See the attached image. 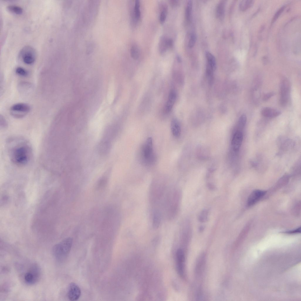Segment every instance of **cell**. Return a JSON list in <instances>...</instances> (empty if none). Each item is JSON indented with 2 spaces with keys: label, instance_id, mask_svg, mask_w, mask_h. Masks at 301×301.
Instances as JSON below:
<instances>
[{
  "label": "cell",
  "instance_id": "obj_3",
  "mask_svg": "<svg viewBox=\"0 0 301 301\" xmlns=\"http://www.w3.org/2000/svg\"><path fill=\"white\" fill-rule=\"evenodd\" d=\"M11 114L14 117L21 118L25 116L31 110L28 104L24 103H18L12 105L10 108Z\"/></svg>",
  "mask_w": 301,
  "mask_h": 301
},
{
  "label": "cell",
  "instance_id": "obj_34",
  "mask_svg": "<svg viewBox=\"0 0 301 301\" xmlns=\"http://www.w3.org/2000/svg\"><path fill=\"white\" fill-rule=\"evenodd\" d=\"M169 3L172 7H175L178 6L179 4V1L177 0H169Z\"/></svg>",
  "mask_w": 301,
  "mask_h": 301
},
{
  "label": "cell",
  "instance_id": "obj_35",
  "mask_svg": "<svg viewBox=\"0 0 301 301\" xmlns=\"http://www.w3.org/2000/svg\"><path fill=\"white\" fill-rule=\"evenodd\" d=\"M300 232V227L299 228H298L292 231H289L286 232H285V233L288 234H292L296 233H298Z\"/></svg>",
  "mask_w": 301,
  "mask_h": 301
},
{
  "label": "cell",
  "instance_id": "obj_6",
  "mask_svg": "<svg viewBox=\"0 0 301 301\" xmlns=\"http://www.w3.org/2000/svg\"><path fill=\"white\" fill-rule=\"evenodd\" d=\"M143 157L147 163L153 161L154 156L153 152L152 140L151 138H148L146 141L142 149Z\"/></svg>",
  "mask_w": 301,
  "mask_h": 301
},
{
  "label": "cell",
  "instance_id": "obj_30",
  "mask_svg": "<svg viewBox=\"0 0 301 301\" xmlns=\"http://www.w3.org/2000/svg\"><path fill=\"white\" fill-rule=\"evenodd\" d=\"M196 37L195 34L192 33L190 35L189 39L188 46L190 48L193 47L194 46L196 41Z\"/></svg>",
  "mask_w": 301,
  "mask_h": 301
},
{
  "label": "cell",
  "instance_id": "obj_18",
  "mask_svg": "<svg viewBox=\"0 0 301 301\" xmlns=\"http://www.w3.org/2000/svg\"><path fill=\"white\" fill-rule=\"evenodd\" d=\"M110 147L109 142L106 140H103L101 141L98 145V152L101 155H105L108 153Z\"/></svg>",
  "mask_w": 301,
  "mask_h": 301
},
{
  "label": "cell",
  "instance_id": "obj_20",
  "mask_svg": "<svg viewBox=\"0 0 301 301\" xmlns=\"http://www.w3.org/2000/svg\"><path fill=\"white\" fill-rule=\"evenodd\" d=\"M225 1L222 0L220 1L216 7L215 16L217 18L222 20L224 17Z\"/></svg>",
  "mask_w": 301,
  "mask_h": 301
},
{
  "label": "cell",
  "instance_id": "obj_38",
  "mask_svg": "<svg viewBox=\"0 0 301 301\" xmlns=\"http://www.w3.org/2000/svg\"><path fill=\"white\" fill-rule=\"evenodd\" d=\"M204 229L203 227L201 226L199 228V230L200 232H201Z\"/></svg>",
  "mask_w": 301,
  "mask_h": 301
},
{
  "label": "cell",
  "instance_id": "obj_13",
  "mask_svg": "<svg viewBox=\"0 0 301 301\" xmlns=\"http://www.w3.org/2000/svg\"><path fill=\"white\" fill-rule=\"evenodd\" d=\"M243 139L242 131L237 130L233 136L231 145L233 150L236 152L238 151L242 145Z\"/></svg>",
  "mask_w": 301,
  "mask_h": 301
},
{
  "label": "cell",
  "instance_id": "obj_2",
  "mask_svg": "<svg viewBox=\"0 0 301 301\" xmlns=\"http://www.w3.org/2000/svg\"><path fill=\"white\" fill-rule=\"evenodd\" d=\"M72 243V239L68 237L55 245L52 249L53 256L59 260L65 259L70 252Z\"/></svg>",
  "mask_w": 301,
  "mask_h": 301
},
{
  "label": "cell",
  "instance_id": "obj_5",
  "mask_svg": "<svg viewBox=\"0 0 301 301\" xmlns=\"http://www.w3.org/2000/svg\"><path fill=\"white\" fill-rule=\"evenodd\" d=\"M20 54L24 63L27 64H31L35 61L36 53L34 50L31 46H27L24 47Z\"/></svg>",
  "mask_w": 301,
  "mask_h": 301
},
{
  "label": "cell",
  "instance_id": "obj_23",
  "mask_svg": "<svg viewBox=\"0 0 301 301\" xmlns=\"http://www.w3.org/2000/svg\"><path fill=\"white\" fill-rule=\"evenodd\" d=\"M254 3V1L251 0H242L240 2L239 5V10L241 11H244L252 6Z\"/></svg>",
  "mask_w": 301,
  "mask_h": 301
},
{
  "label": "cell",
  "instance_id": "obj_10",
  "mask_svg": "<svg viewBox=\"0 0 301 301\" xmlns=\"http://www.w3.org/2000/svg\"><path fill=\"white\" fill-rule=\"evenodd\" d=\"M81 291L79 287L76 283L72 282L69 285L68 292V297L71 301H76L80 297Z\"/></svg>",
  "mask_w": 301,
  "mask_h": 301
},
{
  "label": "cell",
  "instance_id": "obj_19",
  "mask_svg": "<svg viewBox=\"0 0 301 301\" xmlns=\"http://www.w3.org/2000/svg\"><path fill=\"white\" fill-rule=\"evenodd\" d=\"M115 88L113 79L110 82L107 93V100L108 104H111L113 101L115 95Z\"/></svg>",
  "mask_w": 301,
  "mask_h": 301
},
{
  "label": "cell",
  "instance_id": "obj_24",
  "mask_svg": "<svg viewBox=\"0 0 301 301\" xmlns=\"http://www.w3.org/2000/svg\"><path fill=\"white\" fill-rule=\"evenodd\" d=\"M130 53L131 57L133 59H138L140 55V51L138 46L136 44H133L131 48Z\"/></svg>",
  "mask_w": 301,
  "mask_h": 301
},
{
  "label": "cell",
  "instance_id": "obj_14",
  "mask_svg": "<svg viewBox=\"0 0 301 301\" xmlns=\"http://www.w3.org/2000/svg\"><path fill=\"white\" fill-rule=\"evenodd\" d=\"M176 98V93L173 90L170 92L167 101L165 105L164 111L165 113H168L170 111L175 102Z\"/></svg>",
  "mask_w": 301,
  "mask_h": 301
},
{
  "label": "cell",
  "instance_id": "obj_12",
  "mask_svg": "<svg viewBox=\"0 0 301 301\" xmlns=\"http://www.w3.org/2000/svg\"><path fill=\"white\" fill-rule=\"evenodd\" d=\"M266 193V191L259 190H253L248 198V206H250L255 204L265 195Z\"/></svg>",
  "mask_w": 301,
  "mask_h": 301
},
{
  "label": "cell",
  "instance_id": "obj_26",
  "mask_svg": "<svg viewBox=\"0 0 301 301\" xmlns=\"http://www.w3.org/2000/svg\"><path fill=\"white\" fill-rule=\"evenodd\" d=\"M247 121V117L246 116L245 114L242 115L239 118L238 123V130L241 131V129H243L245 126Z\"/></svg>",
  "mask_w": 301,
  "mask_h": 301
},
{
  "label": "cell",
  "instance_id": "obj_22",
  "mask_svg": "<svg viewBox=\"0 0 301 301\" xmlns=\"http://www.w3.org/2000/svg\"><path fill=\"white\" fill-rule=\"evenodd\" d=\"M140 7V0H136L134 3L133 9L135 18L137 22L140 20L141 16Z\"/></svg>",
  "mask_w": 301,
  "mask_h": 301
},
{
  "label": "cell",
  "instance_id": "obj_17",
  "mask_svg": "<svg viewBox=\"0 0 301 301\" xmlns=\"http://www.w3.org/2000/svg\"><path fill=\"white\" fill-rule=\"evenodd\" d=\"M281 112L280 111L270 107L264 108L261 111L262 115L266 117L272 118L280 115Z\"/></svg>",
  "mask_w": 301,
  "mask_h": 301
},
{
  "label": "cell",
  "instance_id": "obj_9",
  "mask_svg": "<svg viewBox=\"0 0 301 301\" xmlns=\"http://www.w3.org/2000/svg\"><path fill=\"white\" fill-rule=\"evenodd\" d=\"M205 55L207 60L206 69L207 74L210 79L212 78L213 72L216 67V60L214 56L209 52H206Z\"/></svg>",
  "mask_w": 301,
  "mask_h": 301
},
{
  "label": "cell",
  "instance_id": "obj_4",
  "mask_svg": "<svg viewBox=\"0 0 301 301\" xmlns=\"http://www.w3.org/2000/svg\"><path fill=\"white\" fill-rule=\"evenodd\" d=\"M290 85L287 79L283 80L280 87V103L282 106H285L289 101L290 91Z\"/></svg>",
  "mask_w": 301,
  "mask_h": 301
},
{
  "label": "cell",
  "instance_id": "obj_16",
  "mask_svg": "<svg viewBox=\"0 0 301 301\" xmlns=\"http://www.w3.org/2000/svg\"><path fill=\"white\" fill-rule=\"evenodd\" d=\"M205 263V256L201 255L198 258L195 267V273L197 276L200 277L203 273Z\"/></svg>",
  "mask_w": 301,
  "mask_h": 301
},
{
  "label": "cell",
  "instance_id": "obj_33",
  "mask_svg": "<svg viewBox=\"0 0 301 301\" xmlns=\"http://www.w3.org/2000/svg\"><path fill=\"white\" fill-rule=\"evenodd\" d=\"M275 94V93L273 92H270L266 93L263 96L262 100L264 101H267L272 97L274 96Z\"/></svg>",
  "mask_w": 301,
  "mask_h": 301
},
{
  "label": "cell",
  "instance_id": "obj_36",
  "mask_svg": "<svg viewBox=\"0 0 301 301\" xmlns=\"http://www.w3.org/2000/svg\"><path fill=\"white\" fill-rule=\"evenodd\" d=\"M208 187L209 188L210 190H213L215 189V187L214 186L210 184H208Z\"/></svg>",
  "mask_w": 301,
  "mask_h": 301
},
{
  "label": "cell",
  "instance_id": "obj_37",
  "mask_svg": "<svg viewBox=\"0 0 301 301\" xmlns=\"http://www.w3.org/2000/svg\"><path fill=\"white\" fill-rule=\"evenodd\" d=\"M263 61L264 64H266L267 62V58L265 56L263 57Z\"/></svg>",
  "mask_w": 301,
  "mask_h": 301
},
{
  "label": "cell",
  "instance_id": "obj_21",
  "mask_svg": "<svg viewBox=\"0 0 301 301\" xmlns=\"http://www.w3.org/2000/svg\"><path fill=\"white\" fill-rule=\"evenodd\" d=\"M171 129L173 134L175 137H179L180 134L181 129L180 123L176 119H173L171 123Z\"/></svg>",
  "mask_w": 301,
  "mask_h": 301
},
{
  "label": "cell",
  "instance_id": "obj_1",
  "mask_svg": "<svg viewBox=\"0 0 301 301\" xmlns=\"http://www.w3.org/2000/svg\"><path fill=\"white\" fill-rule=\"evenodd\" d=\"M32 150L27 143L22 142L15 144L10 148L9 155L11 161L15 165H26L30 161L32 156Z\"/></svg>",
  "mask_w": 301,
  "mask_h": 301
},
{
  "label": "cell",
  "instance_id": "obj_7",
  "mask_svg": "<svg viewBox=\"0 0 301 301\" xmlns=\"http://www.w3.org/2000/svg\"><path fill=\"white\" fill-rule=\"evenodd\" d=\"M173 41L171 38L163 35L161 36L158 43V51L160 54L165 53L167 51L171 48L173 46Z\"/></svg>",
  "mask_w": 301,
  "mask_h": 301
},
{
  "label": "cell",
  "instance_id": "obj_28",
  "mask_svg": "<svg viewBox=\"0 0 301 301\" xmlns=\"http://www.w3.org/2000/svg\"><path fill=\"white\" fill-rule=\"evenodd\" d=\"M15 71L17 74L21 76L26 77L28 76L29 74L27 70L20 67H17Z\"/></svg>",
  "mask_w": 301,
  "mask_h": 301
},
{
  "label": "cell",
  "instance_id": "obj_29",
  "mask_svg": "<svg viewBox=\"0 0 301 301\" xmlns=\"http://www.w3.org/2000/svg\"><path fill=\"white\" fill-rule=\"evenodd\" d=\"M208 212L207 210H203L198 217V220L200 222H205L207 220Z\"/></svg>",
  "mask_w": 301,
  "mask_h": 301
},
{
  "label": "cell",
  "instance_id": "obj_27",
  "mask_svg": "<svg viewBox=\"0 0 301 301\" xmlns=\"http://www.w3.org/2000/svg\"><path fill=\"white\" fill-rule=\"evenodd\" d=\"M7 9L10 11L16 14H21L23 11L21 7L16 5H9L7 7Z\"/></svg>",
  "mask_w": 301,
  "mask_h": 301
},
{
  "label": "cell",
  "instance_id": "obj_11",
  "mask_svg": "<svg viewBox=\"0 0 301 301\" xmlns=\"http://www.w3.org/2000/svg\"><path fill=\"white\" fill-rule=\"evenodd\" d=\"M37 268L34 267L25 274L24 280L27 284L33 285L37 281L39 276V271Z\"/></svg>",
  "mask_w": 301,
  "mask_h": 301
},
{
  "label": "cell",
  "instance_id": "obj_15",
  "mask_svg": "<svg viewBox=\"0 0 301 301\" xmlns=\"http://www.w3.org/2000/svg\"><path fill=\"white\" fill-rule=\"evenodd\" d=\"M159 12V20L160 23L162 24L165 21L167 17L168 11V6L167 4L163 1L160 2L158 4Z\"/></svg>",
  "mask_w": 301,
  "mask_h": 301
},
{
  "label": "cell",
  "instance_id": "obj_32",
  "mask_svg": "<svg viewBox=\"0 0 301 301\" xmlns=\"http://www.w3.org/2000/svg\"><path fill=\"white\" fill-rule=\"evenodd\" d=\"M0 121L1 128L2 129L6 128L8 125L7 122L4 117L1 115L0 116Z\"/></svg>",
  "mask_w": 301,
  "mask_h": 301
},
{
  "label": "cell",
  "instance_id": "obj_31",
  "mask_svg": "<svg viewBox=\"0 0 301 301\" xmlns=\"http://www.w3.org/2000/svg\"><path fill=\"white\" fill-rule=\"evenodd\" d=\"M285 8V6H284L281 7L276 12L272 19V22H274L279 16L280 15L282 12Z\"/></svg>",
  "mask_w": 301,
  "mask_h": 301
},
{
  "label": "cell",
  "instance_id": "obj_8",
  "mask_svg": "<svg viewBox=\"0 0 301 301\" xmlns=\"http://www.w3.org/2000/svg\"><path fill=\"white\" fill-rule=\"evenodd\" d=\"M185 255L183 250L178 249L176 253V261L177 268L179 275L183 277L184 273Z\"/></svg>",
  "mask_w": 301,
  "mask_h": 301
},
{
  "label": "cell",
  "instance_id": "obj_25",
  "mask_svg": "<svg viewBox=\"0 0 301 301\" xmlns=\"http://www.w3.org/2000/svg\"><path fill=\"white\" fill-rule=\"evenodd\" d=\"M193 3L191 0H189L187 2L185 10V17L187 21L189 22L191 18V11Z\"/></svg>",
  "mask_w": 301,
  "mask_h": 301
}]
</instances>
